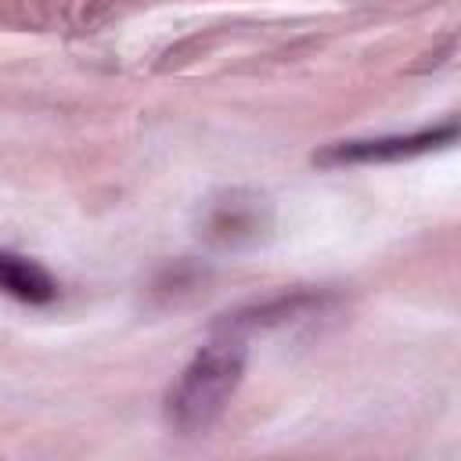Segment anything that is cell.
<instances>
[{"label":"cell","mask_w":461,"mask_h":461,"mask_svg":"<svg viewBox=\"0 0 461 461\" xmlns=\"http://www.w3.org/2000/svg\"><path fill=\"white\" fill-rule=\"evenodd\" d=\"M241 378H245V339L238 331L220 328V335L205 342L169 382L162 396L166 425L180 436L209 432L234 400Z\"/></svg>","instance_id":"obj_1"},{"label":"cell","mask_w":461,"mask_h":461,"mask_svg":"<svg viewBox=\"0 0 461 461\" xmlns=\"http://www.w3.org/2000/svg\"><path fill=\"white\" fill-rule=\"evenodd\" d=\"M457 137V126H436V130H418V133H396V137H371V140H342L313 155L321 166H353V162H400L425 155L432 148H443Z\"/></svg>","instance_id":"obj_2"},{"label":"cell","mask_w":461,"mask_h":461,"mask_svg":"<svg viewBox=\"0 0 461 461\" xmlns=\"http://www.w3.org/2000/svg\"><path fill=\"white\" fill-rule=\"evenodd\" d=\"M0 292L40 306V303H50L58 295V281L40 263L14 256V252H0Z\"/></svg>","instance_id":"obj_4"},{"label":"cell","mask_w":461,"mask_h":461,"mask_svg":"<svg viewBox=\"0 0 461 461\" xmlns=\"http://www.w3.org/2000/svg\"><path fill=\"white\" fill-rule=\"evenodd\" d=\"M321 306V299L313 295H281L274 303H263V306H249V310H238V313H227V321H220L216 328L223 331H245V328H267V324H285L306 310Z\"/></svg>","instance_id":"obj_5"},{"label":"cell","mask_w":461,"mask_h":461,"mask_svg":"<svg viewBox=\"0 0 461 461\" xmlns=\"http://www.w3.org/2000/svg\"><path fill=\"white\" fill-rule=\"evenodd\" d=\"M267 202L249 191H227L209 202V212L202 220V234L216 245H241L256 241L267 230Z\"/></svg>","instance_id":"obj_3"}]
</instances>
